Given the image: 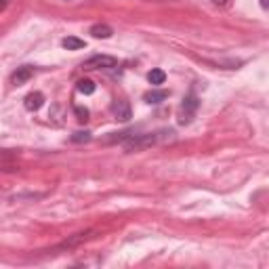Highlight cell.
Here are the masks:
<instances>
[{
    "mask_svg": "<svg viewBox=\"0 0 269 269\" xmlns=\"http://www.w3.org/2000/svg\"><path fill=\"white\" fill-rule=\"evenodd\" d=\"M61 44H63L67 51H78V49H84V47H86V42L80 40V38H76V36H67V38H63Z\"/></svg>",
    "mask_w": 269,
    "mask_h": 269,
    "instance_id": "10",
    "label": "cell"
},
{
    "mask_svg": "<svg viewBox=\"0 0 269 269\" xmlns=\"http://www.w3.org/2000/svg\"><path fill=\"white\" fill-rule=\"evenodd\" d=\"M149 2H168V0H149Z\"/></svg>",
    "mask_w": 269,
    "mask_h": 269,
    "instance_id": "18",
    "label": "cell"
},
{
    "mask_svg": "<svg viewBox=\"0 0 269 269\" xmlns=\"http://www.w3.org/2000/svg\"><path fill=\"white\" fill-rule=\"evenodd\" d=\"M213 2H215L216 6H227V4L231 2V0H213Z\"/></svg>",
    "mask_w": 269,
    "mask_h": 269,
    "instance_id": "15",
    "label": "cell"
},
{
    "mask_svg": "<svg viewBox=\"0 0 269 269\" xmlns=\"http://www.w3.org/2000/svg\"><path fill=\"white\" fill-rule=\"evenodd\" d=\"M88 139H91V133H82V131H78V133H74L72 134V141H74V143H82V141H88Z\"/></svg>",
    "mask_w": 269,
    "mask_h": 269,
    "instance_id": "13",
    "label": "cell"
},
{
    "mask_svg": "<svg viewBox=\"0 0 269 269\" xmlns=\"http://www.w3.org/2000/svg\"><path fill=\"white\" fill-rule=\"evenodd\" d=\"M147 80H149V84H154V86H160V84H164V80H166V74H164L162 70H152L147 74Z\"/></svg>",
    "mask_w": 269,
    "mask_h": 269,
    "instance_id": "11",
    "label": "cell"
},
{
    "mask_svg": "<svg viewBox=\"0 0 269 269\" xmlns=\"http://www.w3.org/2000/svg\"><path fill=\"white\" fill-rule=\"evenodd\" d=\"M158 137L156 134H137V137H131L129 141L124 143L126 152H139V149H145V147H152Z\"/></svg>",
    "mask_w": 269,
    "mask_h": 269,
    "instance_id": "3",
    "label": "cell"
},
{
    "mask_svg": "<svg viewBox=\"0 0 269 269\" xmlns=\"http://www.w3.org/2000/svg\"><path fill=\"white\" fill-rule=\"evenodd\" d=\"M111 111H114V116L118 118V120H122V122L131 120V106H129L126 101H118V103H114V106H111Z\"/></svg>",
    "mask_w": 269,
    "mask_h": 269,
    "instance_id": "6",
    "label": "cell"
},
{
    "mask_svg": "<svg viewBox=\"0 0 269 269\" xmlns=\"http://www.w3.org/2000/svg\"><path fill=\"white\" fill-rule=\"evenodd\" d=\"M91 34L95 36V38H109V36L114 34V29H111L109 26H106V24H97V26L91 27Z\"/></svg>",
    "mask_w": 269,
    "mask_h": 269,
    "instance_id": "9",
    "label": "cell"
},
{
    "mask_svg": "<svg viewBox=\"0 0 269 269\" xmlns=\"http://www.w3.org/2000/svg\"><path fill=\"white\" fill-rule=\"evenodd\" d=\"M9 2H11V0H0V11H4L6 6H9Z\"/></svg>",
    "mask_w": 269,
    "mask_h": 269,
    "instance_id": "16",
    "label": "cell"
},
{
    "mask_svg": "<svg viewBox=\"0 0 269 269\" xmlns=\"http://www.w3.org/2000/svg\"><path fill=\"white\" fill-rule=\"evenodd\" d=\"M198 106H200V101H198L196 95L185 97L183 103H181V109H179V124H189L193 114H196Z\"/></svg>",
    "mask_w": 269,
    "mask_h": 269,
    "instance_id": "1",
    "label": "cell"
},
{
    "mask_svg": "<svg viewBox=\"0 0 269 269\" xmlns=\"http://www.w3.org/2000/svg\"><path fill=\"white\" fill-rule=\"evenodd\" d=\"M261 6H263L265 11H269V0H261Z\"/></svg>",
    "mask_w": 269,
    "mask_h": 269,
    "instance_id": "17",
    "label": "cell"
},
{
    "mask_svg": "<svg viewBox=\"0 0 269 269\" xmlns=\"http://www.w3.org/2000/svg\"><path fill=\"white\" fill-rule=\"evenodd\" d=\"M74 111H76V118H78V120L80 122H86L88 120V109L86 108H82V106H78L76 109H74Z\"/></svg>",
    "mask_w": 269,
    "mask_h": 269,
    "instance_id": "14",
    "label": "cell"
},
{
    "mask_svg": "<svg viewBox=\"0 0 269 269\" xmlns=\"http://www.w3.org/2000/svg\"><path fill=\"white\" fill-rule=\"evenodd\" d=\"M93 236V231H82V234H76V236H72L70 240H65L59 248H72V246H76V244H80V242H84V240H88V238Z\"/></svg>",
    "mask_w": 269,
    "mask_h": 269,
    "instance_id": "7",
    "label": "cell"
},
{
    "mask_svg": "<svg viewBox=\"0 0 269 269\" xmlns=\"http://www.w3.org/2000/svg\"><path fill=\"white\" fill-rule=\"evenodd\" d=\"M34 76V67H29V65H24V67H17V72L13 74V84H26V82Z\"/></svg>",
    "mask_w": 269,
    "mask_h": 269,
    "instance_id": "5",
    "label": "cell"
},
{
    "mask_svg": "<svg viewBox=\"0 0 269 269\" xmlns=\"http://www.w3.org/2000/svg\"><path fill=\"white\" fill-rule=\"evenodd\" d=\"M95 82L93 80H78V91L82 95H93L95 93Z\"/></svg>",
    "mask_w": 269,
    "mask_h": 269,
    "instance_id": "12",
    "label": "cell"
},
{
    "mask_svg": "<svg viewBox=\"0 0 269 269\" xmlns=\"http://www.w3.org/2000/svg\"><path fill=\"white\" fill-rule=\"evenodd\" d=\"M116 65H118V59L111 55H95L82 63L84 70H109V67H116Z\"/></svg>",
    "mask_w": 269,
    "mask_h": 269,
    "instance_id": "2",
    "label": "cell"
},
{
    "mask_svg": "<svg viewBox=\"0 0 269 269\" xmlns=\"http://www.w3.org/2000/svg\"><path fill=\"white\" fill-rule=\"evenodd\" d=\"M143 99L147 103H162L164 99H168V91H164V88H160V91H149L143 95Z\"/></svg>",
    "mask_w": 269,
    "mask_h": 269,
    "instance_id": "8",
    "label": "cell"
},
{
    "mask_svg": "<svg viewBox=\"0 0 269 269\" xmlns=\"http://www.w3.org/2000/svg\"><path fill=\"white\" fill-rule=\"evenodd\" d=\"M42 103H44V95L36 91V93H29V95L26 97L24 106H26L27 111H38V109L42 108Z\"/></svg>",
    "mask_w": 269,
    "mask_h": 269,
    "instance_id": "4",
    "label": "cell"
}]
</instances>
